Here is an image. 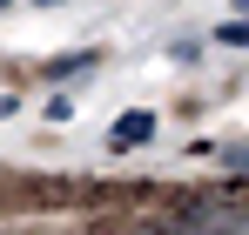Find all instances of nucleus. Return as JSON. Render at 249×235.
Masks as SVG:
<instances>
[{"label": "nucleus", "mask_w": 249, "mask_h": 235, "mask_svg": "<svg viewBox=\"0 0 249 235\" xmlns=\"http://www.w3.org/2000/svg\"><path fill=\"white\" fill-rule=\"evenodd\" d=\"M41 7H61V0H41Z\"/></svg>", "instance_id": "obj_5"}, {"label": "nucleus", "mask_w": 249, "mask_h": 235, "mask_svg": "<svg viewBox=\"0 0 249 235\" xmlns=\"http://www.w3.org/2000/svg\"><path fill=\"white\" fill-rule=\"evenodd\" d=\"M236 229H249L243 208H215V201H202V208L175 215V229H168V235H236Z\"/></svg>", "instance_id": "obj_1"}, {"label": "nucleus", "mask_w": 249, "mask_h": 235, "mask_svg": "<svg viewBox=\"0 0 249 235\" xmlns=\"http://www.w3.org/2000/svg\"><path fill=\"white\" fill-rule=\"evenodd\" d=\"M0 7H7V0H0Z\"/></svg>", "instance_id": "obj_6"}, {"label": "nucleus", "mask_w": 249, "mask_h": 235, "mask_svg": "<svg viewBox=\"0 0 249 235\" xmlns=\"http://www.w3.org/2000/svg\"><path fill=\"white\" fill-rule=\"evenodd\" d=\"M108 141H115V148H135V141H155V115H148V108H135V115H122L115 128H108Z\"/></svg>", "instance_id": "obj_2"}, {"label": "nucleus", "mask_w": 249, "mask_h": 235, "mask_svg": "<svg viewBox=\"0 0 249 235\" xmlns=\"http://www.w3.org/2000/svg\"><path fill=\"white\" fill-rule=\"evenodd\" d=\"M222 161H229L236 175H249V148H229V155H222Z\"/></svg>", "instance_id": "obj_4"}, {"label": "nucleus", "mask_w": 249, "mask_h": 235, "mask_svg": "<svg viewBox=\"0 0 249 235\" xmlns=\"http://www.w3.org/2000/svg\"><path fill=\"white\" fill-rule=\"evenodd\" d=\"M215 40H222V47H249V20H222Z\"/></svg>", "instance_id": "obj_3"}]
</instances>
